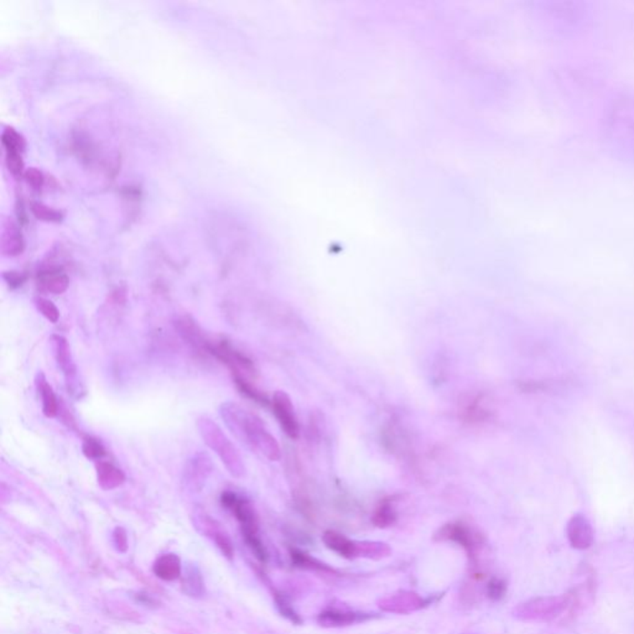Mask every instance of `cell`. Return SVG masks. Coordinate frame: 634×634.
<instances>
[{"instance_id": "obj_1", "label": "cell", "mask_w": 634, "mask_h": 634, "mask_svg": "<svg viewBox=\"0 0 634 634\" xmlns=\"http://www.w3.org/2000/svg\"><path fill=\"white\" fill-rule=\"evenodd\" d=\"M221 417L237 437H241L248 446L255 453L263 455L270 461H278L281 457V450L278 441L266 430V425L259 417L248 413L239 405L227 402L219 408Z\"/></svg>"}, {"instance_id": "obj_2", "label": "cell", "mask_w": 634, "mask_h": 634, "mask_svg": "<svg viewBox=\"0 0 634 634\" xmlns=\"http://www.w3.org/2000/svg\"><path fill=\"white\" fill-rule=\"evenodd\" d=\"M197 429L206 445L221 459L227 471L233 477L244 476L246 467L241 453H238L236 446L230 442L217 424L211 417H201L197 420Z\"/></svg>"}, {"instance_id": "obj_3", "label": "cell", "mask_w": 634, "mask_h": 634, "mask_svg": "<svg viewBox=\"0 0 634 634\" xmlns=\"http://www.w3.org/2000/svg\"><path fill=\"white\" fill-rule=\"evenodd\" d=\"M570 602L568 595L531 598L514 608L513 616L522 622H551L568 610Z\"/></svg>"}, {"instance_id": "obj_4", "label": "cell", "mask_w": 634, "mask_h": 634, "mask_svg": "<svg viewBox=\"0 0 634 634\" xmlns=\"http://www.w3.org/2000/svg\"><path fill=\"white\" fill-rule=\"evenodd\" d=\"M436 542H450L462 546L470 556L472 565L482 564L481 554L484 553L486 539L482 533L466 524L464 522H453L441 526L435 533Z\"/></svg>"}, {"instance_id": "obj_5", "label": "cell", "mask_w": 634, "mask_h": 634, "mask_svg": "<svg viewBox=\"0 0 634 634\" xmlns=\"http://www.w3.org/2000/svg\"><path fill=\"white\" fill-rule=\"evenodd\" d=\"M207 355H211L219 362L226 364L232 370L233 377H242L246 379L255 378L257 368L249 357L227 339H219L216 342H210L207 348Z\"/></svg>"}, {"instance_id": "obj_6", "label": "cell", "mask_w": 634, "mask_h": 634, "mask_svg": "<svg viewBox=\"0 0 634 634\" xmlns=\"http://www.w3.org/2000/svg\"><path fill=\"white\" fill-rule=\"evenodd\" d=\"M221 503L224 504V508L230 509L233 515L236 517V519L239 522L246 543H249L254 539H258L259 537L258 518H257V514L252 504L246 498L237 495L235 492L226 491L221 495Z\"/></svg>"}, {"instance_id": "obj_7", "label": "cell", "mask_w": 634, "mask_h": 634, "mask_svg": "<svg viewBox=\"0 0 634 634\" xmlns=\"http://www.w3.org/2000/svg\"><path fill=\"white\" fill-rule=\"evenodd\" d=\"M431 600L424 598L414 591H398L378 601V606L382 611L395 615H409L413 612L423 610L429 606Z\"/></svg>"}, {"instance_id": "obj_8", "label": "cell", "mask_w": 634, "mask_h": 634, "mask_svg": "<svg viewBox=\"0 0 634 634\" xmlns=\"http://www.w3.org/2000/svg\"><path fill=\"white\" fill-rule=\"evenodd\" d=\"M270 405H272L273 413L277 417L280 428L284 431L285 435L293 440H296L300 434V426H299L295 409H294L290 397L283 390H277L273 394Z\"/></svg>"}, {"instance_id": "obj_9", "label": "cell", "mask_w": 634, "mask_h": 634, "mask_svg": "<svg viewBox=\"0 0 634 634\" xmlns=\"http://www.w3.org/2000/svg\"><path fill=\"white\" fill-rule=\"evenodd\" d=\"M459 419L470 425L487 423L493 417V410L488 406L484 394H475L461 402Z\"/></svg>"}, {"instance_id": "obj_10", "label": "cell", "mask_w": 634, "mask_h": 634, "mask_svg": "<svg viewBox=\"0 0 634 634\" xmlns=\"http://www.w3.org/2000/svg\"><path fill=\"white\" fill-rule=\"evenodd\" d=\"M566 534L574 549H588L593 544V529L591 523L582 514H576L568 520Z\"/></svg>"}, {"instance_id": "obj_11", "label": "cell", "mask_w": 634, "mask_h": 634, "mask_svg": "<svg viewBox=\"0 0 634 634\" xmlns=\"http://www.w3.org/2000/svg\"><path fill=\"white\" fill-rule=\"evenodd\" d=\"M370 615L358 613L353 611L341 610V608H327L322 611L317 616V622L322 627L326 628H339L347 627L357 622L367 621L370 618Z\"/></svg>"}, {"instance_id": "obj_12", "label": "cell", "mask_w": 634, "mask_h": 634, "mask_svg": "<svg viewBox=\"0 0 634 634\" xmlns=\"http://www.w3.org/2000/svg\"><path fill=\"white\" fill-rule=\"evenodd\" d=\"M176 328L181 335L182 339L191 344L195 350L207 353V348L211 341L207 339L199 325L196 324V321L192 320L190 316H182L176 321Z\"/></svg>"}, {"instance_id": "obj_13", "label": "cell", "mask_w": 634, "mask_h": 634, "mask_svg": "<svg viewBox=\"0 0 634 634\" xmlns=\"http://www.w3.org/2000/svg\"><path fill=\"white\" fill-rule=\"evenodd\" d=\"M37 285L41 290L54 295L63 294L70 285V279L66 273L61 269H46L37 275Z\"/></svg>"}, {"instance_id": "obj_14", "label": "cell", "mask_w": 634, "mask_h": 634, "mask_svg": "<svg viewBox=\"0 0 634 634\" xmlns=\"http://www.w3.org/2000/svg\"><path fill=\"white\" fill-rule=\"evenodd\" d=\"M96 473L98 484L104 491L118 488L126 482L124 472L108 461H98L96 464Z\"/></svg>"}, {"instance_id": "obj_15", "label": "cell", "mask_w": 634, "mask_h": 634, "mask_svg": "<svg viewBox=\"0 0 634 634\" xmlns=\"http://www.w3.org/2000/svg\"><path fill=\"white\" fill-rule=\"evenodd\" d=\"M322 542L330 550L344 559H356L357 542L350 540L344 534L335 531H326L322 535Z\"/></svg>"}, {"instance_id": "obj_16", "label": "cell", "mask_w": 634, "mask_h": 634, "mask_svg": "<svg viewBox=\"0 0 634 634\" xmlns=\"http://www.w3.org/2000/svg\"><path fill=\"white\" fill-rule=\"evenodd\" d=\"M152 571L161 580H177L181 576V559L172 553L159 556L154 562Z\"/></svg>"}, {"instance_id": "obj_17", "label": "cell", "mask_w": 634, "mask_h": 634, "mask_svg": "<svg viewBox=\"0 0 634 634\" xmlns=\"http://www.w3.org/2000/svg\"><path fill=\"white\" fill-rule=\"evenodd\" d=\"M24 250V241L18 226L12 221L4 224L1 233V253L6 257H17Z\"/></svg>"}, {"instance_id": "obj_18", "label": "cell", "mask_w": 634, "mask_h": 634, "mask_svg": "<svg viewBox=\"0 0 634 634\" xmlns=\"http://www.w3.org/2000/svg\"><path fill=\"white\" fill-rule=\"evenodd\" d=\"M52 346H54V353L56 357L57 364L60 367L62 373L66 375L67 378H72L76 375V366L73 362L72 355H71V348L68 346V342L65 337L55 335L52 336Z\"/></svg>"}, {"instance_id": "obj_19", "label": "cell", "mask_w": 634, "mask_h": 634, "mask_svg": "<svg viewBox=\"0 0 634 634\" xmlns=\"http://www.w3.org/2000/svg\"><path fill=\"white\" fill-rule=\"evenodd\" d=\"M37 387L39 394L41 397L43 403V413L46 417H57L60 406L59 400L55 394L54 389L50 386L49 382L43 373H39L37 377Z\"/></svg>"}, {"instance_id": "obj_20", "label": "cell", "mask_w": 634, "mask_h": 634, "mask_svg": "<svg viewBox=\"0 0 634 634\" xmlns=\"http://www.w3.org/2000/svg\"><path fill=\"white\" fill-rule=\"evenodd\" d=\"M290 559L296 568L311 570L315 573H322L324 575H339L335 568L327 566L326 564L319 562L317 559L295 548L290 549Z\"/></svg>"}, {"instance_id": "obj_21", "label": "cell", "mask_w": 634, "mask_h": 634, "mask_svg": "<svg viewBox=\"0 0 634 634\" xmlns=\"http://www.w3.org/2000/svg\"><path fill=\"white\" fill-rule=\"evenodd\" d=\"M398 519V513L394 506V498L388 497L382 499L375 508V513L372 515V522L378 528H389L394 526Z\"/></svg>"}, {"instance_id": "obj_22", "label": "cell", "mask_w": 634, "mask_h": 634, "mask_svg": "<svg viewBox=\"0 0 634 634\" xmlns=\"http://www.w3.org/2000/svg\"><path fill=\"white\" fill-rule=\"evenodd\" d=\"M392 555L390 546L382 542H357V557L382 560Z\"/></svg>"}, {"instance_id": "obj_23", "label": "cell", "mask_w": 634, "mask_h": 634, "mask_svg": "<svg viewBox=\"0 0 634 634\" xmlns=\"http://www.w3.org/2000/svg\"><path fill=\"white\" fill-rule=\"evenodd\" d=\"M233 378H235V384H236L237 389L246 398L250 399L252 402L257 403V404H270L272 400H269L264 393L255 387L250 379H246L242 377H233Z\"/></svg>"}, {"instance_id": "obj_24", "label": "cell", "mask_w": 634, "mask_h": 634, "mask_svg": "<svg viewBox=\"0 0 634 634\" xmlns=\"http://www.w3.org/2000/svg\"><path fill=\"white\" fill-rule=\"evenodd\" d=\"M182 588L188 596H195V597H199L205 593L204 579L197 568H188L186 576L182 580Z\"/></svg>"}, {"instance_id": "obj_25", "label": "cell", "mask_w": 634, "mask_h": 634, "mask_svg": "<svg viewBox=\"0 0 634 634\" xmlns=\"http://www.w3.org/2000/svg\"><path fill=\"white\" fill-rule=\"evenodd\" d=\"M206 523L208 524L210 535H211L212 539L215 540V543L217 545V548H219V550L222 551V554H224L226 557L232 559V557H233V545H232L230 537H227V534L222 532V531L218 528L216 523H213V526L211 524V520H210V523H208V520H206Z\"/></svg>"}, {"instance_id": "obj_26", "label": "cell", "mask_w": 634, "mask_h": 634, "mask_svg": "<svg viewBox=\"0 0 634 634\" xmlns=\"http://www.w3.org/2000/svg\"><path fill=\"white\" fill-rule=\"evenodd\" d=\"M1 144L8 151H14V152H21L25 149V140L20 134L12 129V128H6L4 132L1 134Z\"/></svg>"}, {"instance_id": "obj_27", "label": "cell", "mask_w": 634, "mask_h": 634, "mask_svg": "<svg viewBox=\"0 0 634 634\" xmlns=\"http://www.w3.org/2000/svg\"><path fill=\"white\" fill-rule=\"evenodd\" d=\"M274 600H275V604H277V607H278L279 612L281 613V616H284L286 620H289L294 624H301V617L294 610V607L291 606L289 600L285 597L281 592L274 591Z\"/></svg>"}, {"instance_id": "obj_28", "label": "cell", "mask_w": 634, "mask_h": 634, "mask_svg": "<svg viewBox=\"0 0 634 634\" xmlns=\"http://www.w3.org/2000/svg\"><path fill=\"white\" fill-rule=\"evenodd\" d=\"M31 212L34 213V216L37 219L45 221V222H61L62 218H63L62 212L56 210V208H52V207H49V206L40 204V202H32L31 204Z\"/></svg>"}, {"instance_id": "obj_29", "label": "cell", "mask_w": 634, "mask_h": 634, "mask_svg": "<svg viewBox=\"0 0 634 634\" xmlns=\"http://www.w3.org/2000/svg\"><path fill=\"white\" fill-rule=\"evenodd\" d=\"M37 308L39 313L51 324H57L60 320V310L49 299L39 297L37 300Z\"/></svg>"}, {"instance_id": "obj_30", "label": "cell", "mask_w": 634, "mask_h": 634, "mask_svg": "<svg viewBox=\"0 0 634 634\" xmlns=\"http://www.w3.org/2000/svg\"><path fill=\"white\" fill-rule=\"evenodd\" d=\"M82 451L87 459L99 461L106 455V448L102 444L93 437H86L82 442Z\"/></svg>"}, {"instance_id": "obj_31", "label": "cell", "mask_w": 634, "mask_h": 634, "mask_svg": "<svg viewBox=\"0 0 634 634\" xmlns=\"http://www.w3.org/2000/svg\"><path fill=\"white\" fill-rule=\"evenodd\" d=\"M507 593V582L499 577H492L486 585V595L491 601H499Z\"/></svg>"}, {"instance_id": "obj_32", "label": "cell", "mask_w": 634, "mask_h": 634, "mask_svg": "<svg viewBox=\"0 0 634 634\" xmlns=\"http://www.w3.org/2000/svg\"><path fill=\"white\" fill-rule=\"evenodd\" d=\"M6 163L8 170L10 171L12 176L19 177L24 174V161H23L21 152L8 151L6 152Z\"/></svg>"}, {"instance_id": "obj_33", "label": "cell", "mask_w": 634, "mask_h": 634, "mask_svg": "<svg viewBox=\"0 0 634 634\" xmlns=\"http://www.w3.org/2000/svg\"><path fill=\"white\" fill-rule=\"evenodd\" d=\"M24 179L25 181L28 182L31 188H35V190L43 188V184H45V177H43V172L37 169V168H30V169L26 170L24 172Z\"/></svg>"}, {"instance_id": "obj_34", "label": "cell", "mask_w": 634, "mask_h": 634, "mask_svg": "<svg viewBox=\"0 0 634 634\" xmlns=\"http://www.w3.org/2000/svg\"><path fill=\"white\" fill-rule=\"evenodd\" d=\"M113 544L119 553H127L128 533L123 526H117L113 531Z\"/></svg>"}, {"instance_id": "obj_35", "label": "cell", "mask_w": 634, "mask_h": 634, "mask_svg": "<svg viewBox=\"0 0 634 634\" xmlns=\"http://www.w3.org/2000/svg\"><path fill=\"white\" fill-rule=\"evenodd\" d=\"M3 279L6 280V284L10 289H18L20 286H23L25 281H26V277L23 273L14 272V270L4 273Z\"/></svg>"}, {"instance_id": "obj_36", "label": "cell", "mask_w": 634, "mask_h": 634, "mask_svg": "<svg viewBox=\"0 0 634 634\" xmlns=\"http://www.w3.org/2000/svg\"><path fill=\"white\" fill-rule=\"evenodd\" d=\"M135 600L140 602L141 604H144L146 607H157V601L155 598L152 597L151 595H148V593H144V592H139L135 595Z\"/></svg>"}]
</instances>
